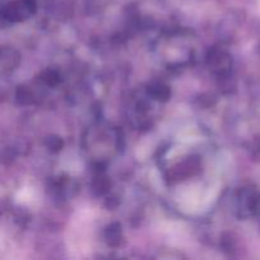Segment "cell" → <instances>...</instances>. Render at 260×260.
Segmentation results:
<instances>
[{"label": "cell", "mask_w": 260, "mask_h": 260, "mask_svg": "<svg viewBox=\"0 0 260 260\" xmlns=\"http://www.w3.org/2000/svg\"><path fill=\"white\" fill-rule=\"evenodd\" d=\"M260 211V192L254 187L241 189L239 194V212L241 217H250Z\"/></svg>", "instance_id": "1"}]
</instances>
